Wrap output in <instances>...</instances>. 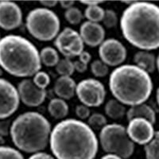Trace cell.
<instances>
[{
  "instance_id": "obj_30",
  "label": "cell",
  "mask_w": 159,
  "mask_h": 159,
  "mask_svg": "<svg viewBox=\"0 0 159 159\" xmlns=\"http://www.w3.org/2000/svg\"><path fill=\"white\" fill-rule=\"evenodd\" d=\"M103 25L107 29L116 27L119 22L117 14L113 10H106L104 11V15H103Z\"/></svg>"
},
{
  "instance_id": "obj_32",
  "label": "cell",
  "mask_w": 159,
  "mask_h": 159,
  "mask_svg": "<svg viewBox=\"0 0 159 159\" xmlns=\"http://www.w3.org/2000/svg\"><path fill=\"white\" fill-rule=\"evenodd\" d=\"M75 112H76V115L80 119H89L90 115V109H89V107L85 106L84 104H79L76 107V110H75Z\"/></svg>"
},
{
  "instance_id": "obj_23",
  "label": "cell",
  "mask_w": 159,
  "mask_h": 159,
  "mask_svg": "<svg viewBox=\"0 0 159 159\" xmlns=\"http://www.w3.org/2000/svg\"><path fill=\"white\" fill-rule=\"evenodd\" d=\"M103 15H104V10L99 6L88 7L84 11V17L89 20V22H96V23L102 22Z\"/></svg>"
},
{
  "instance_id": "obj_3",
  "label": "cell",
  "mask_w": 159,
  "mask_h": 159,
  "mask_svg": "<svg viewBox=\"0 0 159 159\" xmlns=\"http://www.w3.org/2000/svg\"><path fill=\"white\" fill-rule=\"evenodd\" d=\"M109 89L118 101L132 107L150 98L153 82L150 74L137 65H122L110 74Z\"/></svg>"
},
{
  "instance_id": "obj_34",
  "label": "cell",
  "mask_w": 159,
  "mask_h": 159,
  "mask_svg": "<svg viewBox=\"0 0 159 159\" xmlns=\"http://www.w3.org/2000/svg\"><path fill=\"white\" fill-rule=\"evenodd\" d=\"M73 65H74L75 71L80 72V73H84L88 69V65L80 62L79 60H77L76 61H73Z\"/></svg>"
},
{
  "instance_id": "obj_35",
  "label": "cell",
  "mask_w": 159,
  "mask_h": 159,
  "mask_svg": "<svg viewBox=\"0 0 159 159\" xmlns=\"http://www.w3.org/2000/svg\"><path fill=\"white\" fill-rule=\"evenodd\" d=\"M91 59H92V56H91V54L88 51H83L79 56L80 61L87 65L91 61Z\"/></svg>"
},
{
  "instance_id": "obj_41",
  "label": "cell",
  "mask_w": 159,
  "mask_h": 159,
  "mask_svg": "<svg viewBox=\"0 0 159 159\" xmlns=\"http://www.w3.org/2000/svg\"><path fill=\"white\" fill-rule=\"evenodd\" d=\"M156 99H157V104L159 105V88H158V89H157V93H156Z\"/></svg>"
},
{
  "instance_id": "obj_37",
  "label": "cell",
  "mask_w": 159,
  "mask_h": 159,
  "mask_svg": "<svg viewBox=\"0 0 159 159\" xmlns=\"http://www.w3.org/2000/svg\"><path fill=\"white\" fill-rule=\"evenodd\" d=\"M57 1H54V0H51V1H40V3L42 4L43 7H45V8H52V7H56L57 4Z\"/></svg>"
},
{
  "instance_id": "obj_33",
  "label": "cell",
  "mask_w": 159,
  "mask_h": 159,
  "mask_svg": "<svg viewBox=\"0 0 159 159\" xmlns=\"http://www.w3.org/2000/svg\"><path fill=\"white\" fill-rule=\"evenodd\" d=\"M28 159H56L53 155L47 154L45 152H38L33 154Z\"/></svg>"
},
{
  "instance_id": "obj_25",
  "label": "cell",
  "mask_w": 159,
  "mask_h": 159,
  "mask_svg": "<svg viewBox=\"0 0 159 159\" xmlns=\"http://www.w3.org/2000/svg\"><path fill=\"white\" fill-rule=\"evenodd\" d=\"M83 18L84 15L80 10L75 7L66 10L65 12V18L71 25H78L81 22Z\"/></svg>"
},
{
  "instance_id": "obj_20",
  "label": "cell",
  "mask_w": 159,
  "mask_h": 159,
  "mask_svg": "<svg viewBox=\"0 0 159 159\" xmlns=\"http://www.w3.org/2000/svg\"><path fill=\"white\" fill-rule=\"evenodd\" d=\"M105 113L112 119H121L127 114L124 104L116 99H111L107 102L104 107Z\"/></svg>"
},
{
  "instance_id": "obj_39",
  "label": "cell",
  "mask_w": 159,
  "mask_h": 159,
  "mask_svg": "<svg viewBox=\"0 0 159 159\" xmlns=\"http://www.w3.org/2000/svg\"><path fill=\"white\" fill-rule=\"evenodd\" d=\"M100 159H123V158L119 157V156L117 155H115V154H107L106 155H103Z\"/></svg>"
},
{
  "instance_id": "obj_7",
  "label": "cell",
  "mask_w": 159,
  "mask_h": 159,
  "mask_svg": "<svg viewBox=\"0 0 159 159\" xmlns=\"http://www.w3.org/2000/svg\"><path fill=\"white\" fill-rule=\"evenodd\" d=\"M99 143L107 154L128 159L134 154V143L127 134L126 127L118 123L107 124L99 133Z\"/></svg>"
},
{
  "instance_id": "obj_10",
  "label": "cell",
  "mask_w": 159,
  "mask_h": 159,
  "mask_svg": "<svg viewBox=\"0 0 159 159\" xmlns=\"http://www.w3.org/2000/svg\"><path fill=\"white\" fill-rule=\"evenodd\" d=\"M100 60L107 66H120L127 59V51L121 42L115 38L104 40L99 45Z\"/></svg>"
},
{
  "instance_id": "obj_38",
  "label": "cell",
  "mask_w": 159,
  "mask_h": 159,
  "mask_svg": "<svg viewBox=\"0 0 159 159\" xmlns=\"http://www.w3.org/2000/svg\"><path fill=\"white\" fill-rule=\"evenodd\" d=\"M82 4L84 5H87L88 7H91V6H99L100 3H103V1H99V0H81L80 1Z\"/></svg>"
},
{
  "instance_id": "obj_5",
  "label": "cell",
  "mask_w": 159,
  "mask_h": 159,
  "mask_svg": "<svg viewBox=\"0 0 159 159\" xmlns=\"http://www.w3.org/2000/svg\"><path fill=\"white\" fill-rule=\"evenodd\" d=\"M51 124L38 112L19 115L12 122L11 136L15 147L28 154L42 152L49 144Z\"/></svg>"
},
{
  "instance_id": "obj_8",
  "label": "cell",
  "mask_w": 159,
  "mask_h": 159,
  "mask_svg": "<svg viewBox=\"0 0 159 159\" xmlns=\"http://www.w3.org/2000/svg\"><path fill=\"white\" fill-rule=\"evenodd\" d=\"M76 94L82 104L89 107H97L103 103L107 92L99 80L89 78L76 84Z\"/></svg>"
},
{
  "instance_id": "obj_43",
  "label": "cell",
  "mask_w": 159,
  "mask_h": 159,
  "mask_svg": "<svg viewBox=\"0 0 159 159\" xmlns=\"http://www.w3.org/2000/svg\"><path fill=\"white\" fill-rule=\"evenodd\" d=\"M2 72H2V67L0 66V76L2 75Z\"/></svg>"
},
{
  "instance_id": "obj_17",
  "label": "cell",
  "mask_w": 159,
  "mask_h": 159,
  "mask_svg": "<svg viewBox=\"0 0 159 159\" xmlns=\"http://www.w3.org/2000/svg\"><path fill=\"white\" fill-rule=\"evenodd\" d=\"M127 119L128 121L134 118H142L148 120L150 123L154 125L156 122L155 111L150 106L146 103L132 106L127 111Z\"/></svg>"
},
{
  "instance_id": "obj_36",
  "label": "cell",
  "mask_w": 159,
  "mask_h": 159,
  "mask_svg": "<svg viewBox=\"0 0 159 159\" xmlns=\"http://www.w3.org/2000/svg\"><path fill=\"white\" fill-rule=\"evenodd\" d=\"M59 2L61 7L63 9H65V11L69 9V8L72 7L75 3L74 1H71V0H61V1H60Z\"/></svg>"
},
{
  "instance_id": "obj_6",
  "label": "cell",
  "mask_w": 159,
  "mask_h": 159,
  "mask_svg": "<svg viewBox=\"0 0 159 159\" xmlns=\"http://www.w3.org/2000/svg\"><path fill=\"white\" fill-rule=\"evenodd\" d=\"M25 26L32 37L42 42L54 39L59 34L61 22L56 13L45 7H38L29 12Z\"/></svg>"
},
{
  "instance_id": "obj_1",
  "label": "cell",
  "mask_w": 159,
  "mask_h": 159,
  "mask_svg": "<svg viewBox=\"0 0 159 159\" xmlns=\"http://www.w3.org/2000/svg\"><path fill=\"white\" fill-rule=\"evenodd\" d=\"M50 150L56 159H95L99 142L89 125L79 119H64L51 131Z\"/></svg>"
},
{
  "instance_id": "obj_12",
  "label": "cell",
  "mask_w": 159,
  "mask_h": 159,
  "mask_svg": "<svg viewBox=\"0 0 159 159\" xmlns=\"http://www.w3.org/2000/svg\"><path fill=\"white\" fill-rule=\"evenodd\" d=\"M128 122L126 129L133 143L145 146L151 141L155 132L151 123L142 118H134Z\"/></svg>"
},
{
  "instance_id": "obj_4",
  "label": "cell",
  "mask_w": 159,
  "mask_h": 159,
  "mask_svg": "<svg viewBox=\"0 0 159 159\" xmlns=\"http://www.w3.org/2000/svg\"><path fill=\"white\" fill-rule=\"evenodd\" d=\"M0 66L16 77L34 76L42 68L40 52L26 38L7 35L0 39Z\"/></svg>"
},
{
  "instance_id": "obj_21",
  "label": "cell",
  "mask_w": 159,
  "mask_h": 159,
  "mask_svg": "<svg viewBox=\"0 0 159 159\" xmlns=\"http://www.w3.org/2000/svg\"><path fill=\"white\" fill-rule=\"evenodd\" d=\"M40 58L42 63L47 67L56 66L60 61L58 52L50 46H46L42 49L40 52Z\"/></svg>"
},
{
  "instance_id": "obj_29",
  "label": "cell",
  "mask_w": 159,
  "mask_h": 159,
  "mask_svg": "<svg viewBox=\"0 0 159 159\" xmlns=\"http://www.w3.org/2000/svg\"><path fill=\"white\" fill-rule=\"evenodd\" d=\"M32 80L37 87L45 90L50 84V76L44 71H39L34 76Z\"/></svg>"
},
{
  "instance_id": "obj_22",
  "label": "cell",
  "mask_w": 159,
  "mask_h": 159,
  "mask_svg": "<svg viewBox=\"0 0 159 159\" xmlns=\"http://www.w3.org/2000/svg\"><path fill=\"white\" fill-rule=\"evenodd\" d=\"M144 150L147 159H159V130L154 132V137L145 145Z\"/></svg>"
},
{
  "instance_id": "obj_42",
  "label": "cell",
  "mask_w": 159,
  "mask_h": 159,
  "mask_svg": "<svg viewBox=\"0 0 159 159\" xmlns=\"http://www.w3.org/2000/svg\"><path fill=\"white\" fill-rule=\"evenodd\" d=\"M156 65H157V69L159 72V54L157 57V61H156Z\"/></svg>"
},
{
  "instance_id": "obj_13",
  "label": "cell",
  "mask_w": 159,
  "mask_h": 159,
  "mask_svg": "<svg viewBox=\"0 0 159 159\" xmlns=\"http://www.w3.org/2000/svg\"><path fill=\"white\" fill-rule=\"evenodd\" d=\"M20 100L27 107H38L45 101L46 90L37 87L32 80H22L18 85Z\"/></svg>"
},
{
  "instance_id": "obj_40",
  "label": "cell",
  "mask_w": 159,
  "mask_h": 159,
  "mask_svg": "<svg viewBox=\"0 0 159 159\" xmlns=\"http://www.w3.org/2000/svg\"><path fill=\"white\" fill-rule=\"evenodd\" d=\"M6 141L5 139H4V137H2V136L0 135V147H3L4 144H5Z\"/></svg>"
},
{
  "instance_id": "obj_2",
  "label": "cell",
  "mask_w": 159,
  "mask_h": 159,
  "mask_svg": "<svg viewBox=\"0 0 159 159\" xmlns=\"http://www.w3.org/2000/svg\"><path fill=\"white\" fill-rule=\"evenodd\" d=\"M120 28L125 39L138 49H158L159 7L152 2L135 1L122 14Z\"/></svg>"
},
{
  "instance_id": "obj_19",
  "label": "cell",
  "mask_w": 159,
  "mask_h": 159,
  "mask_svg": "<svg viewBox=\"0 0 159 159\" xmlns=\"http://www.w3.org/2000/svg\"><path fill=\"white\" fill-rule=\"evenodd\" d=\"M48 111L52 117L56 119H62L69 114V107L65 99L61 98H54L49 101Z\"/></svg>"
},
{
  "instance_id": "obj_11",
  "label": "cell",
  "mask_w": 159,
  "mask_h": 159,
  "mask_svg": "<svg viewBox=\"0 0 159 159\" xmlns=\"http://www.w3.org/2000/svg\"><path fill=\"white\" fill-rule=\"evenodd\" d=\"M19 103L18 89L7 80L0 78V119L12 116L18 110Z\"/></svg>"
},
{
  "instance_id": "obj_27",
  "label": "cell",
  "mask_w": 159,
  "mask_h": 159,
  "mask_svg": "<svg viewBox=\"0 0 159 159\" xmlns=\"http://www.w3.org/2000/svg\"><path fill=\"white\" fill-rule=\"evenodd\" d=\"M107 120L103 115L100 113H93L88 119V125L92 129H100L107 125Z\"/></svg>"
},
{
  "instance_id": "obj_16",
  "label": "cell",
  "mask_w": 159,
  "mask_h": 159,
  "mask_svg": "<svg viewBox=\"0 0 159 159\" xmlns=\"http://www.w3.org/2000/svg\"><path fill=\"white\" fill-rule=\"evenodd\" d=\"M76 84L71 76H60L55 82L54 92L62 99H70L76 94Z\"/></svg>"
},
{
  "instance_id": "obj_24",
  "label": "cell",
  "mask_w": 159,
  "mask_h": 159,
  "mask_svg": "<svg viewBox=\"0 0 159 159\" xmlns=\"http://www.w3.org/2000/svg\"><path fill=\"white\" fill-rule=\"evenodd\" d=\"M56 71L61 76H71L75 71L73 61L69 58L61 59L56 65Z\"/></svg>"
},
{
  "instance_id": "obj_28",
  "label": "cell",
  "mask_w": 159,
  "mask_h": 159,
  "mask_svg": "<svg viewBox=\"0 0 159 159\" xmlns=\"http://www.w3.org/2000/svg\"><path fill=\"white\" fill-rule=\"evenodd\" d=\"M0 159H25L18 150L11 147H0Z\"/></svg>"
},
{
  "instance_id": "obj_26",
  "label": "cell",
  "mask_w": 159,
  "mask_h": 159,
  "mask_svg": "<svg viewBox=\"0 0 159 159\" xmlns=\"http://www.w3.org/2000/svg\"><path fill=\"white\" fill-rule=\"evenodd\" d=\"M92 74L96 77H104L109 72V67L101 60H95L90 65Z\"/></svg>"
},
{
  "instance_id": "obj_15",
  "label": "cell",
  "mask_w": 159,
  "mask_h": 159,
  "mask_svg": "<svg viewBox=\"0 0 159 159\" xmlns=\"http://www.w3.org/2000/svg\"><path fill=\"white\" fill-rule=\"evenodd\" d=\"M80 35L84 43L91 47H96L104 41L105 30L100 24L86 21L80 25Z\"/></svg>"
},
{
  "instance_id": "obj_9",
  "label": "cell",
  "mask_w": 159,
  "mask_h": 159,
  "mask_svg": "<svg viewBox=\"0 0 159 159\" xmlns=\"http://www.w3.org/2000/svg\"><path fill=\"white\" fill-rule=\"evenodd\" d=\"M54 45L65 58L79 57L84 51V43L77 31L65 27L55 38Z\"/></svg>"
},
{
  "instance_id": "obj_18",
  "label": "cell",
  "mask_w": 159,
  "mask_h": 159,
  "mask_svg": "<svg viewBox=\"0 0 159 159\" xmlns=\"http://www.w3.org/2000/svg\"><path fill=\"white\" fill-rule=\"evenodd\" d=\"M155 55L150 51L141 50L137 52L134 56V61L135 65L140 69H143L148 74L153 73L155 71L157 65H156Z\"/></svg>"
},
{
  "instance_id": "obj_31",
  "label": "cell",
  "mask_w": 159,
  "mask_h": 159,
  "mask_svg": "<svg viewBox=\"0 0 159 159\" xmlns=\"http://www.w3.org/2000/svg\"><path fill=\"white\" fill-rule=\"evenodd\" d=\"M12 121L11 119H0V135L7 137L11 134V129Z\"/></svg>"
},
{
  "instance_id": "obj_14",
  "label": "cell",
  "mask_w": 159,
  "mask_h": 159,
  "mask_svg": "<svg viewBox=\"0 0 159 159\" xmlns=\"http://www.w3.org/2000/svg\"><path fill=\"white\" fill-rule=\"evenodd\" d=\"M22 22V12L19 6L11 1L0 2V27L5 30L18 28Z\"/></svg>"
}]
</instances>
